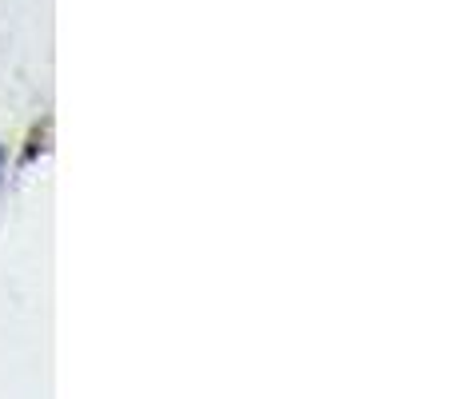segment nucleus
Returning <instances> with one entry per match:
<instances>
[{"label":"nucleus","mask_w":455,"mask_h":399,"mask_svg":"<svg viewBox=\"0 0 455 399\" xmlns=\"http://www.w3.org/2000/svg\"><path fill=\"white\" fill-rule=\"evenodd\" d=\"M0 168H4V144H0Z\"/></svg>","instance_id":"nucleus-1"}]
</instances>
